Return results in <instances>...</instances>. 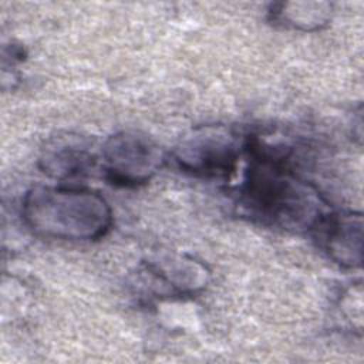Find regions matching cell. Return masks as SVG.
<instances>
[{"mask_svg":"<svg viewBox=\"0 0 364 364\" xmlns=\"http://www.w3.org/2000/svg\"><path fill=\"white\" fill-rule=\"evenodd\" d=\"M243 151L249 164L237 188V205L245 213L264 225L314 230L328 213L327 203L317 188L293 171L290 148L247 135Z\"/></svg>","mask_w":364,"mask_h":364,"instance_id":"obj_1","label":"cell"},{"mask_svg":"<svg viewBox=\"0 0 364 364\" xmlns=\"http://www.w3.org/2000/svg\"><path fill=\"white\" fill-rule=\"evenodd\" d=\"M26 225L44 237L87 242L104 237L112 226L109 203L80 186L36 185L21 200Z\"/></svg>","mask_w":364,"mask_h":364,"instance_id":"obj_2","label":"cell"},{"mask_svg":"<svg viewBox=\"0 0 364 364\" xmlns=\"http://www.w3.org/2000/svg\"><path fill=\"white\" fill-rule=\"evenodd\" d=\"M243 142L223 125H203L185 136L173 149L176 165L200 176L229 178L235 172Z\"/></svg>","mask_w":364,"mask_h":364,"instance_id":"obj_3","label":"cell"},{"mask_svg":"<svg viewBox=\"0 0 364 364\" xmlns=\"http://www.w3.org/2000/svg\"><path fill=\"white\" fill-rule=\"evenodd\" d=\"M102 159L108 181L119 186L148 182L164 162L162 152L152 139L131 131L111 135L102 146Z\"/></svg>","mask_w":364,"mask_h":364,"instance_id":"obj_4","label":"cell"},{"mask_svg":"<svg viewBox=\"0 0 364 364\" xmlns=\"http://www.w3.org/2000/svg\"><path fill=\"white\" fill-rule=\"evenodd\" d=\"M328 257L343 267H360L363 255V216L355 212H328L314 228Z\"/></svg>","mask_w":364,"mask_h":364,"instance_id":"obj_5","label":"cell"},{"mask_svg":"<svg viewBox=\"0 0 364 364\" xmlns=\"http://www.w3.org/2000/svg\"><path fill=\"white\" fill-rule=\"evenodd\" d=\"M95 158L85 148L74 144H58L47 148L40 158V168L51 178L65 179L85 173Z\"/></svg>","mask_w":364,"mask_h":364,"instance_id":"obj_6","label":"cell"},{"mask_svg":"<svg viewBox=\"0 0 364 364\" xmlns=\"http://www.w3.org/2000/svg\"><path fill=\"white\" fill-rule=\"evenodd\" d=\"M273 23L299 28L317 30L331 18V4L328 3H279L269 11Z\"/></svg>","mask_w":364,"mask_h":364,"instance_id":"obj_7","label":"cell"}]
</instances>
